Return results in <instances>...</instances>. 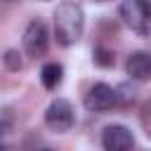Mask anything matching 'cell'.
Returning <instances> with one entry per match:
<instances>
[{
	"label": "cell",
	"instance_id": "obj_1",
	"mask_svg": "<svg viewBox=\"0 0 151 151\" xmlns=\"http://www.w3.org/2000/svg\"><path fill=\"white\" fill-rule=\"evenodd\" d=\"M85 12L78 2L64 0L54 12V38L61 47H71L83 38Z\"/></svg>",
	"mask_w": 151,
	"mask_h": 151
},
{
	"label": "cell",
	"instance_id": "obj_2",
	"mask_svg": "<svg viewBox=\"0 0 151 151\" xmlns=\"http://www.w3.org/2000/svg\"><path fill=\"white\" fill-rule=\"evenodd\" d=\"M118 14L123 24L137 35H151V2L149 0H123Z\"/></svg>",
	"mask_w": 151,
	"mask_h": 151
},
{
	"label": "cell",
	"instance_id": "obj_3",
	"mask_svg": "<svg viewBox=\"0 0 151 151\" xmlns=\"http://www.w3.org/2000/svg\"><path fill=\"white\" fill-rule=\"evenodd\" d=\"M45 125L52 132H68L76 125V111L68 99H54L45 111Z\"/></svg>",
	"mask_w": 151,
	"mask_h": 151
},
{
	"label": "cell",
	"instance_id": "obj_4",
	"mask_svg": "<svg viewBox=\"0 0 151 151\" xmlns=\"http://www.w3.org/2000/svg\"><path fill=\"white\" fill-rule=\"evenodd\" d=\"M50 47V33H47V26L40 21V19H33L26 31H24V50L28 57H42Z\"/></svg>",
	"mask_w": 151,
	"mask_h": 151
},
{
	"label": "cell",
	"instance_id": "obj_5",
	"mask_svg": "<svg viewBox=\"0 0 151 151\" xmlns=\"http://www.w3.org/2000/svg\"><path fill=\"white\" fill-rule=\"evenodd\" d=\"M118 104V92L106 85V83H94L87 94H85V109L92 111V113H99V111H109Z\"/></svg>",
	"mask_w": 151,
	"mask_h": 151
},
{
	"label": "cell",
	"instance_id": "obj_6",
	"mask_svg": "<svg viewBox=\"0 0 151 151\" xmlns=\"http://www.w3.org/2000/svg\"><path fill=\"white\" fill-rule=\"evenodd\" d=\"M101 146L104 151H132L134 137L125 125H109L101 132Z\"/></svg>",
	"mask_w": 151,
	"mask_h": 151
},
{
	"label": "cell",
	"instance_id": "obj_7",
	"mask_svg": "<svg viewBox=\"0 0 151 151\" xmlns=\"http://www.w3.org/2000/svg\"><path fill=\"white\" fill-rule=\"evenodd\" d=\"M125 73L139 83L151 80V52H144V50L132 52L125 61Z\"/></svg>",
	"mask_w": 151,
	"mask_h": 151
},
{
	"label": "cell",
	"instance_id": "obj_8",
	"mask_svg": "<svg viewBox=\"0 0 151 151\" xmlns=\"http://www.w3.org/2000/svg\"><path fill=\"white\" fill-rule=\"evenodd\" d=\"M61 78H64V68H61V64H57V61L45 64L42 71H40V80H42V87H45V90H57V87L61 85Z\"/></svg>",
	"mask_w": 151,
	"mask_h": 151
},
{
	"label": "cell",
	"instance_id": "obj_9",
	"mask_svg": "<svg viewBox=\"0 0 151 151\" xmlns=\"http://www.w3.org/2000/svg\"><path fill=\"white\" fill-rule=\"evenodd\" d=\"M92 59H94V64H97V66H104V68L113 66V61H116L113 52H111V50H106V47H94Z\"/></svg>",
	"mask_w": 151,
	"mask_h": 151
},
{
	"label": "cell",
	"instance_id": "obj_10",
	"mask_svg": "<svg viewBox=\"0 0 151 151\" xmlns=\"http://www.w3.org/2000/svg\"><path fill=\"white\" fill-rule=\"evenodd\" d=\"M19 54L14 52V50H7L5 52V64H7V68H12V71H19L21 68V59H17Z\"/></svg>",
	"mask_w": 151,
	"mask_h": 151
},
{
	"label": "cell",
	"instance_id": "obj_11",
	"mask_svg": "<svg viewBox=\"0 0 151 151\" xmlns=\"http://www.w3.org/2000/svg\"><path fill=\"white\" fill-rule=\"evenodd\" d=\"M42 151H52V149H42Z\"/></svg>",
	"mask_w": 151,
	"mask_h": 151
},
{
	"label": "cell",
	"instance_id": "obj_12",
	"mask_svg": "<svg viewBox=\"0 0 151 151\" xmlns=\"http://www.w3.org/2000/svg\"><path fill=\"white\" fill-rule=\"evenodd\" d=\"M99 2H106V0H99Z\"/></svg>",
	"mask_w": 151,
	"mask_h": 151
}]
</instances>
